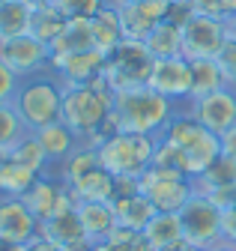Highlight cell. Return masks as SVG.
Masks as SVG:
<instances>
[{
	"instance_id": "obj_1",
	"label": "cell",
	"mask_w": 236,
	"mask_h": 251,
	"mask_svg": "<svg viewBox=\"0 0 236 251\" xmlns=\"http://www.w3.org/2000/svg\"><path fill=\"white\" fill-rule=\"evenodd\" d=\"M159 138H162V144L170 147L173 159H176V168H180L189 179L200 176L221 155L218 135L206 132L186 108H180L173 114V120L167 123V129Z\"/></svg>"
},
{
	"instance_id": "obj_2",
	"label": "cell",
	"mask_w": 236,
	"mask_h": 251,
	"mask_svg": "<svg viewBox=\"0 0 236 251\" xmlns=\"http://www.w3.org/2000/svg\"><path fill=\"white\" fill-rule=\"evenodd\" d=\"M114 99L117 93L111 90V84L105 78H96L90 84H78V87H66L63 90V123L72 129V135L81 144H90L102 123L114 114Z\"/></svg>"
},
{
	"instance_id": "obj_3",
	"label": "cell",
	"mask_w": 236,
	"mask_h": 251,
	"mask_svg": "<svg viewBox=\"0 0 236 251\" xmlns=\"http://www.w3.org/2000/svg\"><path fill=\"white\" fill-rule=\"evenodd\" d=\"M176 111H180V105L156 93L153 87L126 90V93H117L114 99V120L120 126V132H135V135L159 138Z\"/></svg>"
},
{
	"instance_id": "obj_4",
	"label": "cell",
	"mask_w": 236,
	"mask_h": 251,
	"mask_svg": "<svg viewBox=\"0 0 236 251\" xmlns=\"http://www.w3.org/2000/svg\"><path fill=\"white\" fill-rule=\"evenodd\" d=\"M63 90H66L63 81L51 69H45L39 75H30V78H21L12 105H15L18 117L24 120V126L30 132L42 129V126H51V123H60V117H63Z\"/></svg>"
},
{
	"instance_id": "obj_5",
	"label": "cell",
	"mask_w": 236,
	"mask_h": 251,
	"mask_svg": "<svg viewBox=\"0 0 236 251\" xmlns=\"http://www.w3.org/2000/svg\"><path fill=\"white\" fill-rule=\"evenodd\" d=\"M156 135H135V132H120L99 144V162L105 171L114 176H132L141 179L146 171L153 168V155H156Z\"/></svg>"
},
{
	"instance_id": "obj_6",
	"label": "cell",
	"mask_w": 236,
	"mask_h": 251,
	"mask_svg": "<svg viewBox=\"0 0 236 251\" xmlns=\"http://www.w3.org/2000/svg\"><path fill=\"white\" fill-rule=\"evenodd\" d=\"M153 66H156V57L150 54V48L143 42L123 39L114 51H108L102 78L111 84L114 93H126V90H138V87H150Z\"/></svg>"
},
{
	"instance_id": "obj_7",
	"label": "cell",
	"mask_w": 236,
	"mask_h": 251,
	"mask_svg": "<svg viewBox=\"0 0 236 251\" xmlns=\"http://www.w3.org/2000/svg\"><path fill=\"white\" fill-rule=\"evenodd\" d=\"M138 185H141V195L150 198L159 212H183V206L197 195L194 182L186 174L173 171V168H159V165L146 171L138 179Z\"/></svg>"
},
{
	"instance_id": "obj_8",
	"label": "cell",
	"mask_w": 236,
	"mask_h": 251,
	"mask_svg": "<svg viewBox=\"0 0 236 251\" xmlns=\"http://www.w3.org/2000/svg\"><path fill=\"white\" fill-rule=\"evenodd\" d=\"M180 225H183V239L200 251H215L224 245L221 242V209L206 195H194L183 206Z\"/></svg>"
},
{
	"instance_id": "obj_9",
	"label": "cell",
	"mask_w": 236,
	"mask_h": 251,
	"mask_svg": "<svg viewBox=\"0 0 236 251\" xmlns=\"http://www.w3.org/2000/svg\"><path fill=\"white\" fill-rule=\"evenodd\" d=\"M180 108H186L206 132L224 135L227 129L236 126V87H221L215 93H206L200 99L183 102Z\"/></svg>"
},
{
	"instance_id": "obj_10",
	"label": "cell",
	"mask_w": 236,
	"mask_h": 251,
	"mask_svg": "<svg viewBox=\"0 0 236 251\" xmlns=\"http://www.w3.org/2000/svg\"><path fill=\"white\" fill-rule=\"evenodd\" d=\"M0 60L18 78H30V75L51 69V48L45 42H39L36 36L24 33V36H12V39L0 42Z\"/></svg>"
},
{
	"instance_id": "obj_11",
	"label": "cell",
	"mask_w": 236,
	"mask_h": 251,
	"mask_svg": "<svg viewBox=\"0 0 236 251\" xmlns=\"http://www.w3.org/2000/svg\"><path fill=\"white\" fill-rule=\"evenodd\" d=\"M227 42V24L218 18L194 15L183 27V57L186 60H215Z\"/></svg>"
},
{
	"instance_id": "obj_12",
	"label": "cell",
	"mask_w": 236,
	"mask_h": 251,
	"mask_svg": "<svg viewBox=\"0 0 236 251\" xmlns=\"http://www.w3.org/2000/svg\"><path fill=\"white\" fill-rule=\"evenodd\" d=\"M24 203L33 209V215L39 222H48V218H57L69 209H75V195L72 188L57 176V174H45L36 179V185L24 195Z\"/></svg>"
},
{
	"instance_id": "obj_13",
	"label": "cell",
	"mask_w": 236,
	"mask_h": 251,
	"mask_svg": "<svg viewBox=\"0 0 236 251\" xmlns=\"http://www.w3.org/2000/svg\"><path fill=\"white\" fill-rule=\"evenodd\" d=\"M105 51L99 48H87V51H75L66 57H54L51 60V72L63 81V87H78V84H90L96 78H102L105 72Z\"/></svg>"
},
{
	"instance_id": "obj_14",
	"label": "cell",
	"mask_w": 236,
	"mask_h": 251,
	"mask_svg": "<svg viewBox=\"0 0 236 251\" xmlns=\"http://www.w3.org/2000/svg\"><path fill=\"white\" fill-rule=\"evenodd\" d=\"M39 227L42 222L24 203V198H0V239L24 245L39 236Z\"/></svg>"
},
{
	"instance_id": "obj_15",
	"label": "cell",
	"mask_w": 236,
	"mask_h": 251,
	"mask_svg": "<svg viewBox=\"0 0 236 251\" xmlns=\"http://www.w3.org/2000/svg\"><path fill=\"white\" fill-rule=\"evenodd\" d=\"M150 87L162 96H167L170 102L183 105L189 102L191 93V72H189V60L186 57H165L156 60L153 75H150Z\"/></svg>"
},
{
	"instance_id": "obj_16",
	"label": "cell",
	"mask_w": 236,
	"mask_h": 251,
	"mask_svg": "<svg viewBox=\"0 0 236 251\" xmlns=\"http://www.w3.org/2000/svg\"><path fill=\"white\" fill-rule=\"evenodd\" d=\"M117 12H120L123 36L143 42L167 18V0H141V3H132V6H117Z\"/></svg>"
},
{
	"instance_id": "obj_17",
	"label": "cell",
	"mask_w": 236,
	"mask_h": 251,
	"mask_svg": "<svg viewBox=\"0 0 236 251\" xmlns=\"http://www.w3.org/2000/svg\"><path fill=\"white\" fill-rule=\"evenodd\" d=\"M75 212L84 225V233L90 236L93 242H108L111 233L117 230V212L111 203L102 201H81L75 203Z\"/></svg>"
},
{
	"instance_id": "obj_18",
	"label": "cell",
	"mask_w": 236,
	"mask_h": 251,
	"mask_svg": "<svg viewBox=\"0 0 236 251\" xmlns=\"http://www.w3.org/2000/svg\"><path fill=\"white\" fill-rule=\"evenodd\" d=\"M33 138H36L39 147L45 150L51 168H57V165L66 159V155H72V150L81 147V141L72 135V129H69L63 120H60V123H51V126H42V129H36Z\"/></svg>"
},
{
	"instance_id": "obj_19",
	"label": "cell",
	"mask_w": 236,
	"mask_h": 251,
	"mask_svg": "<svg viewBox=\"0 0 236 251\" xmlns=\"http://www.w3.org/2000/svg\"><path fill=\"white\" fill-rule=\"evenodd\" d=\"M114 206V212H117V225L120 227H129V230H135V233H143V227L156 218V206H153V201L146 198V195H132V198H123V201H114L111 203Z\"/></svg>"
},
{
	"instance_id": "obj_20",
	"label": "cell",
	"mask_w": 236,
	"mask_h": 251,
	"mask_svg": "<svg viewBox=\"0 0 236 251\" xmlns=\"http://www.w3.org/2000/svg\"><path fill=\"white\" fill-rule=\"evenodd\" d=\"M90 33H93V45L99 51H114L117 45H120L126 36H123V27H120V12H117V6L105 3L93 18H90Z\"/></svg>"
},
{
	"instance_id": "obj_21",
	"label": "cell",
	"mask_w": 236,
	"mask_h": 251,
	"mask_svg": "<svg viewBox=\"0 0 236 251\" xmlns=\"http://www.w3.org/2000/svg\"><path fill=\"white\" fill-rule=\"evenodd\" d=\"M39 233L48 236L51 242H57L60 248H72V245H78V242H87V239H90V236L84 233V225H81V218H78L75 209H69V212L57 215V218L42 222ZM90 242H93V239H90Z\"/></svg>"
},
{
	"instance_id": "obj_22",
	"label": "cell",
	"mask_w": 236,
	"mask_h": 251,
	"mask_svg": "<svg viewBox=\"0 0 236 251\" xmlns=\"http://www.w3.org/2000/svg\"><path fill=\"white\" fill-rule=\"evenodd\" d=\"M69 188H72V195H75L78 203H81V201H102V203H111V198H114V174L99 165V168H93V171H87L81 179H75Z\"/></svg>"
},
{
	"instance_id": "obj_23",
	"label": "cell",
	"mask_w": 236,
	"mask_h": 251,
	"mask_svg": "<svg viewBox=\"0 0 236 251\" xmlns=\"http://www.w3.org/2000/svg\"><path fill=\"white\" fill-rule=\"evenodd\" d=\"M39 174L12 162L9 155H0V198H24L36 185Z\"/></svg>"
},
{
	"instance_id": "obj_24",
	"label": "cell",
	"mask_w": 236,
	"mask_h": 251,
	"mask_svg": "<svg viewBox=\"0 0 236 251\" xmlns=\"http://www.w3.org/2000/svg\"><path fill=\"white\" fill-rule=\"evenodd\" d=\"M33 3L30 0H0V42L30 33Z\"/></svg>"
},
{
	"instance_id": "obj_25",
	"label": "cell",
	"mask_w": 236,
	"mask_h": 251,
	"mask_svg": "<svg viewBox=\"0 0 236 251\" xmlns=\"http://www.w3.org/2000/svg\"><path fill=\"white\" fill-rule=\"evenodd\" d=\"M69 18L57 9L54 3H33V18H30V36H36L39 42H45L51 48V42L66 30Z\"/></svg>"
},
{
	"instance_id": "obj_26",
	"label": "cell",
	"mask_w": 236,
	"mask_h": 251,
	"mask_svg": "<svg viewBox=\"0 0 236 251\" xmlns=\"http://www.w3.org/2000/svg\"><path fill=\"white\" fill-rule=\"evenodd\" d=\"M143 239L150 242L156 251L170 248V245H176V242H183L180 212H156V218L143 227Z\"/></svg>"
},
{
	"instance_id": "obj_27",
	"label": "cell",
	"mask_w": 236,
	"mask_h": 251,
	"mask_svg": "<svg viewBox=\"0 0 236 251\" xmlns=\"http://www.w3.org/2000/svg\"><path fill=\"white\" fill-rule=\"evenodd\" d=\"M189 72H191V93H189V102L200 99L206 93H215L221 87H227L221 69L215 60H189Z\"/></svg>"
},
{
	"instance_id": "obj_28",
	"label": "cell",
	"mask_w": 236,
	"mask_h": 251,
	"mask_svg": "<svg viewBox=\"0 0 236 251\" xmlns=\"http://www.w3.org/2000/svg\"><path fill=\"white\" fill-rule=\"evenodd\" d=\"M87 48H96L93 45V33H90V18L87 21H69L63 33L51 42V60L75 54V51H87Z\"/></svg>"
},
{
	"instance_id": "obj_29",
	"label": "cell",
	"mask_w": 236,
	"mask_h": 251,
	"mask_svg": "<svg viewBox=\"0 0 236 251\" xmlns=\"http://www.w3.org/2000/svg\"><path fill=\"white\" fill-rule=\"evenodd\" d=\"M143 45L150 48V54L156 60L165 57H183V27H176L170 21H162L150 36L143 39Z\"/></svg>"
},
{
	"instance_id": "obj_30",
	"label": "cell",
	"mask_w": 236,
	"mask_h": 251,
	"mask_svg": "<svg viewBox=\"0 0 236 251\" xmlns=\"http://www.w3.org/2000/svg\"><path fill=\"white\" fill-rule=\"evenodd\" d=\"M191 182H194V192L197 195H212L215 188H224V185L236 182V162L227 159V155H218V159L206 168L200 176H194Z\"/></svg>"
},
{
	"instance_id": "obj_31",
	"label": "cell",
	"mask_w": 236,
	"mask_h": 251,
	"mask_svg": "<svg viewBox=\"0 0 236 251\" xmlns=\"http://www.w3.org/2000/svg\"><path fill=\"white\" fill-rule=\"evenodd\" d=\"M27 135H30V129L24 126V120L18 117L15 105L6 102V105H0V155H6L12 152Z\"/></svg>"
},
{
	"instance_id": "obj_32",
	"label": "cell",
	"mask_w": 236,
	"mask_h": 251,
	"mask_svg": "<svg viewBox=\"0 0 236 251\" xmlns=\"http://www.w3.org/2000/svg\"><path fill=\"white\" fill-rule=\"evenodd\" d=\"M12 162H18V165H24V168H30L33 174H39V176H45V174H51L54 168H51V162H48V155H45V150L39 147V141L33 138V132L27 135L12 152H6Z\"/></svg>"
},
{
	"instance_id": "obj_33",
	"label": "cell",
	"mask_w": 236,
	"mask_h": 251,
	"mask_svg": "<svg viewBox=\"0 0 236 251\" xmlns=\"http://www.w3.org/2000/svg\"><path fill=\"white\" fill-rule=\"evenodd\" d=\"M51 3L60 9L69 21H87V18H93L108 0H51Z\"/></svg>"
},
{
	"instance_id": "obj_34",
	"label": "cell",
	"mask_w": 236,
	"mask_h": 251,
	"mask_svg": "<svg viewBox=\"0 0 236 251\" xmlns=\"http://www.w3.org/2000/svg\"><path fill=\"white\" fill-rule=\"evenodd\" d=\"M108 242L114 245V251H156L150 242L143 239V233H135L129 227H120V225H117V230L111 233Z\"/></svg>"
},
{
	"instance_id": "obj_35",
	"label": "cell",
	"mask_w": 236,
	"mask_h": 251,
	"mask_svg": "<svg viewBox=\"0 0 236 251\" xmlns=\"http://www.w3.org/2000/svg\"><path fill=\"white\" fill-rule=\"evenodd\" d=\"M215 63H218V69H221L227 87H236V39H233V36H227V42H224V48L218 51Z\"/></svg>"
},
{
	"instance_id": "obj_36",
	"label": "cell",
	"mask_w": 236,
	"mask_h": 251,
	"mask_svg": "<svg viewBox=\"0 0 236 251\" xmlns=\"http://www.w3.org/2000/svg\"><path fill=\"white\" fill-rule=\"evenodd\" d=\"M18 84H21V78L6 66L3 60H0V105H6V102H12V99H15Z\"/></svg>"
},
{
	"instance_id": "obj_37",
	"label": "cell",
	"mask_w": 236,
	"mask_h": 251,
	"mask_svg": "<svg viewBox=\"0 0 236 251\" xmlns=\"http://www.w3.org/2000/svg\"><path fill=\"white\" fill-rule=\"evenodd\" d=\"M194 18V6H191V0H167V18L165 21H170V24H176V27H186L189 21Z\"/></svg>"
},
{
	"instance_id": "obj_38",
	"label": "cell",
	"mask_w": 236,
	"mask_h": 251,
	"mask_svg": "<svg viewBox=\"0 0 236 251\" xmlns=\"http://www.w3.org/2000/svg\"><path fill=\"white\" fill-rule=\"evenodd\" d=\"M221 242L236 248V206L221 209Z\"/></svg>"
},
{
	"instance_id": "obj_39",
	"label": "cell",
	"mask_w": 236,
	"mask_h": 251,
	"mask_svg": "<svg viewBox=\"0 0 236 251\" xmlns=\"http://www.w3.org/2000/svg\"><path fill=\"white\" fill-rule=\"evenodd\" d=\"M194 15H206V18H218L224 21V9H221V0H191Z\"/></svg>"
},
{
	"instance_id": "obj_40",
	"label": "cell",
	"mask_w": 236,
	"mask_h": 251,
	"mask_svg": "<svg viewBox=\"0 0 236 251\" xmlns=\"http://www.w3.org/2000/svg\"><path fill=\"white\" fill-rule=\"evenodd\" d=\"M218 209H227V206H236V182H230V185H224V188H215L212 195H206Z\"/></svg>"
},
{
	"instance_id": "obj_41",
	"label": "cell",
	"mask_w": 236,
	"mask_h": 251,
	"mask_svg": "<svg viewBox=\"0 0 236 251\" xmlns=\"http://www.w3.org/2000/svg\"><path fill=\"white\" fill-rule=\"evenodd\" d=\"M21 251H63L60 245H57V242H51L48 236H36V239H30V242H24L21 245Z\"/></svg>"
},
{
	"instance_id": "obj_42",
	"label": "cell",
	"mask_w": 236,
	"mask_h": 251,
	"mask_svg": "<svg viewBox=\"0 0 236 251\" xmlns=\"http://www.w3.org/2000/svg\"><path fill=\"white\" fill-rule=\"evenodd\" d=\"M218 141H221V155H227V159L236 162V126L227 129L224 135H218Z\"/></svg>"
},
{
	"instance_id": "obj_43",
	"label": "cell",
	"mask_w": 236,
	"mask_h": 251,
	"mask_svg": "<svg viewBox=\"0 0 236 251\" xmlns=\"http://www.w3.org/2000/svg\"><path fill=\"white\" fill-rule=\"evenodd\" d=\"M221 9H224V21L236 15V0H221Z\"/></svg>"
},
{
	"instance_id": "obj_44",
	"label": "cell",
	"mask_w": 236,
	"mask_h": 251,
	"mask_svg": "<svg viewBox=\"0 0 236 251\" xmlns=\"http://www.w3.org/2000/svg\"><path fill=\"white\" fill-rule=\"evenodd\" d=\"M162 251H200V248H194V245H189V242L183 239V242H176V245H170V248H162Z\"/></svg>"
},
{
	"instance_id": "obj_45",
	"label": "cell",
	"mask_w": 236,
	"mask_h": 251,
	"mask_svg": "<svg viewBox=\"0 0 236 251\" xmlns=\"http://www.w3.org/2000/svg\"><path fill=\"white\" fill-rule=\"evenodd\" d=\"M0 251H21V245H15L9 239H0Z\"/></svg>"
},
{
	"instance_id": "obj_46",
	"label": "cell",
	"mask_w": 236,
	"mask_h": 251,
	"mask_svg": "<svg viewBox=\"0 0 236 251\" xmlns=\"http://www.w3.org/2000/svg\"><path fill=\"white\" fill-rule=\"evenodd\" d=\"M224 24H227V36H233V39H236V15H233V18H227Z\"/></svg>"
},
{
	"instance_id": "obj_47",
	"label": "cell",
	"mask_w": 236,
	"mask_h": 251,
	"mask_svg": "<svg viewBox=\"0 0 236 251\" xmlns=\"http://www.w3.org/2000/svg\"><path fill=\"white\" fill-rule=\"evenodd\" d=\"M111 6H132V3H141V0H108Z\"/></svg>"
},
{
	"instance_id": "obj_48",
	"label": "cell",
	"mask_w": 236,
	"mask_h": 251,
	"mask_svg": "<svg viewBox=\"0 0 236 251\" xmlns=\"http://www.w3.org/2000/svg\"><path fill=\"white\" fill-rule=\"evenodd\" d=\"M93 251H114L111 242H93Z\"/></svg>"
},
{
	"instance_id": "obj_49",
	"label": "cell",
	"mask_w": 236,
	"mask_h": 251,
	"mask_svg": "<svg viewBox=\"0 0 236 251\" xmlns=\"http://www.w3.org/2000/svg\"><path fill=\"white\" fill-rule=\"evenodd\" d=\"M215 251H236L233 245H221V248H215Z\"/></svg>"
},
{
	"instance_id": "obj_50",
	"label": "cell",
	"mask_w": 236,
	"mask_h": 251,
	"mask_svg": "<svg viewBox=\"0 0 236 251\" xmlns=\"http://www.w3.org/2000/svg\"><path fill=\"white\" fill-rule=\"evenodd\" d=\"M30 3H51V0H30Z\"/></svg>"
},
{
	"instance_id": "obj_51",
	"label": "cell",
	"mask_w": 236,
	"mask_h": 251,
	"mask_svg": "<svg viewBox=\"0 0 236 251\" xmlns=\"http://www.w3.org/2000/svg\"><path fill=\"white\" fill-rule=\"evenodd\" d=\"M170 3H173V0H170Z\"/></svg>"
}]
</instances>
